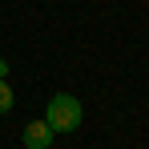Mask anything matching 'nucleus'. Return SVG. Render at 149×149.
Masks as SVG:
<instances>
[{
    "mask_svg": "<svg viewBox=\"0 0 149 149\" xmlns=\"http://www.w3.org/2000/svg\"><path fill=\"white\" fill-rule=\"evenodd\" d=\"M24 145H28V149H49V145H52V129H49V121H32V125H24Z\"/></svg>",
    "mask_w": 149,
    "mask_h": 149,
    "instance_id": "f03ea898",
    "label": "nucleus"
},
{
    "mask_svg": "<svg viewBox=\"0 0 149 149\" xmlns=\"http://www.w3.org/2000/svg\"><path fill=\"white\" fill-rule=\"evenodd\" d=\"M45 121H49L52 133H73V129H81V121H85V109H81L77 97L56 93V97H49V113H45Z\"/></svg>",
    "mask_w": 149,
    "mask_h": 149,
    "instance_id": "f257e3e1",
    "label": "nucleus"
},
{
    "mask_svg": "<svg viewBox=\"0 0 149 149\" xmlns=\"http://www.w3.org/2000/svg\"><path fill=\"white\" fill-rule=\"evenodd\" d=\"M4 77H8V61H0V81H4Z\"/></svg>",
    "mask_w": 149,
    "mask_h": 149,
    "instance_id": "20e7f679",
    "label": "nucleus"
},
{
    "mask_svg": "<svg viewBox=\"0 0 149 149\" xmlns=\"http://www.w3.org/2000/svg\"><path fill=\"white\" fill-rule=\"evenodd\" d=\"M8 109H12V89L0 81V113H8Z\"/></svg>",
    "mask_w": 149,
    "mask_h": 149,
    "instance_id": "7ed1b4c3",
    "label": "nucleus"
}]
</instances>
